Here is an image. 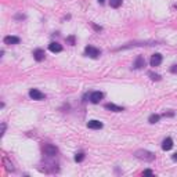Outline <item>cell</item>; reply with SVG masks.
<instances>
[{
    "instance_id": "obj_1",
    "label": "cell",
    "mask_w": 177,
    "mask_h": 177,
    "mask_svg": "<svg viewBox=\"0 0 177 177\" xmlns=\"http://www.w3.org/2000/svg\"><path fill=\"white\" fill-rule=\"evenodd\" d=\"M134 155H136V158H138V159L148 161V162H151V161L155 159V155H154L152 152H150V151H145V150H138V151L134 152Z\"/></svg>"
},
{
    "instance_id": "obj_2",
    "label": "cell",
    "mask_w": 177,
    "mask_h": 177,
    "mask_svg": "<svg viewBox=\"0 0 177 177\" xmlns=\"http://www.w3.org/2000/svg\"><path fill=\"white\" fill-rule=\"evenodd\" d=\"M84 54H86L87 57H90V58H97L101 53H100V50H98V48H96V47L87 46L86 48H84Z\"/></svg>"
},
{
    "instance_id": "obj_3",
    "label": "cell",
    "mask_w": 177,
    "mask_h": 177,
    "mask_svg": "<svg viewBox=\"0 0 177 177\" xmlns=\"http://www.w3.org/2000/svg\"><path fill=\"white\" fill-rule=\"evenodd\" d=\"M29 97H31L32 100H36V101H42V100L46 98L44 93H42V91L37 90V88H32L31 91H29Z\"/></svg>"
},
{
    "instance_id": "obj_4",
    "label": "cell",
    "mask_w": 177,
    "mask_h": 177,
    "mask_svg": "<svg viewBox=\"0 0 177 177\" xmlns=\"http://www.w3.org/2000/svg\"><path fill=\"white\" fill-rule=\"evenodd\" d=\"M43 152H44V155H47V156H54V155H57L58 150H57V147L51 145V144H46L44 148H43Z\"/></svg>"
},
{
    "instance_id": "obj_5",
    "label": "cell",
    "mask_w": 177,
    "mask_h": 177,
    "mask_svg": "<svg viewBox=\"0 0 177 177\" xmlns=\"http://www.w3.org/2000/svg\"><path fill=\"white\" fill-rule=\"evenodd\" d=\"M103 97H104V94L101 93V91H93V93L90 94V101L93 104H98L100 101L103 100Z\"/></svg>"
},
{
    "instance_id": "obj_6",
    "label": "cell",
    "mask_w": 177,
    "mask_h": 177,
    "mask_svg": "<svg viewBox=\"0 0 177 177\" xmlns=\"http://www.w3.org/2000/svg\"><path fill=\"white\" fill-rule=\"evenodd\" d=\"M150 64H151V67H159L162 64V55L159 54V53H156V54H154L151 57V61H150Z\"/></svg>"
},
{
    "instance_id": "obj_7",
    "label": "cell",
    "mask_w": 177,
    "mask_h": 177,
    "mask_svg": "<svg viewBox=\"0 0 177 177\" xmlns=\"http://www.w3.org/2000/svg\"><path fill=\"white\" fill-rule=\"evenodd\" d=\"M87 127L88 129H93V130H100V129H103V123L100 120H88Z\"/></svg>"
},
{
    "instance_id": "obj_8",
    "label": "cell",
    "mask_w": 177,
    "mask_h": 177,
    "mask_svg": "<svg viewBox=\"0 0 177 177\" xmlns=\"http://www.w3.org/2000/svg\"><path fill=\"white\" fill-rule=\"evenodd\" d=\"M3 42H4V44H7V46H11V44H18V43H20V37H17V36H6Z\"/></svg>"
},
{
    "instance_id": "obj_9",
    "label": "cell",
    "mask_w": 177,
    "mask_h": 177,
    "mask_svg": "<svg viewBox=\"0 0 177 177\" xmlns=\"http://www.w3.org/2000/svg\"><path fill=\"white\" fill-rule=\"evenodd\" d=\"M44 57H46V54H44V51H43L42 48H36L35 51H33V58L36 60V61H43L44 60Z\"/></svg>"
},
{
    "instance_id": "obj_10",
    "label": "cell",
    "mask_w": 177,
    "mask_h": 177,
    "mask_svg": "<svg viewBox=\"0 0 177 177\" xmlns=\"http://www.w3.org/2000/svg\"><path fill=\"white\" fill-rule=\"evenodd\" d=\"M48 50H50L51 53H61L63 51V46L57 42H53V43L48 44Z\"/></svg>"
},
{
    "instance_id": "obj_11",
    "label": "cell",
    "mask_w": 177,
    "mask_h": 177,
    "mask_svg": "<svg viewBox=\"0 0 177 177\" xmlns=\"http://www.w3.org/2000/svg\"><path fill=\"white\" fill-rule=\"evenodd\" d=\"M172 147H173V140L170 138V137H167V138L163 140V143H162V150H163V151L172 150Z\"/></svg>"
},
{
    "instance_id": "obj_12",
    "label": "cell",
    "mask_w": 177,
    "mask_h": 177,
    "mask_svg": "<svg viewBox=\"0 0 177 177\" xmlns=\"http://www.w3.org/2000/svg\"><path fill=\"white\" fill-rule=\"evenodd\" d=\"M143 67H145V60H144L143 55H138L137 60H136L134 65H133V68H134V69H140V68H143Z\"/></svg>"
},
{
    "instance_id": "obj_13",
    "label": "cell",
    "mask_w": 177,
    "mask_h": 177,
    "mask_svg": "<svg viewBox=\"0 0 177 177\" xmlns=\"http://www.w3.org/2000/svg\"><path fill=\"white\" fill-rule=\"evenodd\" d=\"M104 108H105V110H108V111H112V112H122V111H123L122 107L115 105V104H105Z\"/></svg>"
},
{
    "instance_id": "obj_14",
    "label": "cell",
    "mask_w": 177,
    "mask_h": 177,
    "mask_svg": "<svg viewBox=\"0 0 177 177\" xmlns=\"http://www.w3.org/2000/svg\"><path fill=\"white\" fill-rule=\"evenodd\" d=\"M159 119H161V116H159V115L152 114V115H150V118H148V122L154 125V123H158V122H159Z\"/></svg>"
},
{
    "instance_id": "obj_15",
    "label": "cell",
    "mask_w": 177,
    "mask_h": 177,
    "mask_svg": "<svg viewBox=\"0 0 177 177\" xmlns=\"http://www.w3.org/2000/svg\"><path fill=\"white\" fill-rule=\"evenodd\" d=\"M110 6L112 8H118L122 6V0H110Z\"/></svg>"
},
{
    "instance_id": "obj_16",
    "label": "cell",
    "mask_w": 177,
    "mask_h": 177,
    "mask_svg": "<svg viewBox=\"0 0 177 177\" xmlns=\"http://www.w3.org/2000/svg\"><path fill=\"white\" fill-rule=\"evenodd\" d=\"M84 161V154L83 152H79L75 155V162H83Z\"/></svg>"
},
{
    "instance_id": "obj_17",
    "label": "cell",
    "mask_w": 177,
    "mask_h": 177,
    "mask_svg": "<svg viewBox=\"0 0 177 177\" xmlns=\"http://www.w3.org/2000/svg\"><path fill=\"white\" fill-rule=\"evenodd\" d=\"M4 165H6V169H7L8 172H13V170H14V167H13V165H11V163H8V161H7V158H4Z\"/></svg>"
},
{
    "instance_id": "obj_18",
    "label": "cell",
    "mask_w": 177,
    "mask_h": 177,
    "mask_svg": "<svg viewBox=\"0 0 177 177\" xmlns=\"http://www.w3.org/2000/svg\"><path fill=\"white\" fill-rule=\"evenodd\" d=\"M150 76H151L152 80H161V76H159V75H156V73L150 72Z\"/></svg>"
},
{
    "instance_id": "obj_19",
    "label": "cell",
    "mask_w": 177,
    "mask_h": 177,
    "mask_svg": "<svg viewBox=\"0 0 177 177\" xmlns=\"http://www.w3.org/2000/svg\"><path fill=\"white\" fill-rule=\"evenodd\" d=\"M67 42L71 44V46H73L75 44V36H69V37H67Z\"/></svg>"
},
{
    "instance_id": "obj_20",
    "label": "cell",
    "mask_w": 177,
    "mask_h": 177,
    "mask_svg": "<svg viewBox=\"0 0 177 177\" xmlns=\"http://www.w3.org/2000/svg\"><path fill=\"white\" fill-rule=\"evenodd\" d=\"M144 176H154V172L152 170H150V169H147V170H144V173H143Z\"/></svg>"
},
{
    "instance_id": "obj_21",
    "label": "cell",
    "mask_w": 177,
    "mask_h": 177,
    "mask_svg": "<svg viewBox=\"0 0 177 177\" xmlns=\"http://www.w3.org/2000/svg\"><path fill=\"white\" fill-rule=\"evenodd\" d=\"M163 116H174V112H165Z\"/></svg>"
},
{
    "instance_id": "obj_22",
    "label": "cell",
    "mask_w": 177,
    "mask_h": 177,
    "mask_svg": "<svg viewBox=\"0 0 177 177\" xmlns=\"http://www.w3.org/2000/svg\"><path fill=\"white\" fill-rule=\"evenodd\" d=\"M170 71H172L173 73H176V72H177V65H173V67H172V69H170Z\"/></svg>"
},
{
    "instance_id": "obj_23",
    "label": "cell",
    "mask_w": 177,
    "mask_h": 177,
    "mask_svg": "<svg viewBox=\"0 0 177 177\" xmlns=\"http://www.w3.org/2000/svg\"><path fill=\"white\" fill-rule=\"evenodd\" d=\"M93 26H94V29H96V31H101V29H103L101 26H97V25H93Z\"/></svg>"
},
{
    "instance_id": "obj_24",
    "label": "cell",
    "mask_w": 177,
    "mask_h": 177,
    "mask_svg": "<svg viewBox=\"0 0 177 177\" xmlns=\"http://www.w3.org/2000/svg\"><path fill=\"white\" fill-rule=\"evenodd\" d=\"M172 159H173V161H177V152L172 155Z\"/></svg>"
},
{
    "instance_id": "obj_25",
    "label": "cell",
    "mask_w": 177,
    "mask_h": 177,
    "mask_svg": "<svg viewBox=\"0 0 177 177\" xmlns=\"http://www.w3.org/2000/svg\"><path fill=\"white\" fill-rule=\"evenodd\" d=\"M104 1H105V0H98V3H101V4H103Z\"/></svg>"
}]
</instances>
